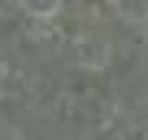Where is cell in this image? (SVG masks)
I'll use <instances>...</instances> for the list:
<instances>
[{"label": "cell", "instance_id": "7a4b0ae2", "mask_svg": "<svg viewBox=\"0 0 148 140\" xmlns=\"http://www.w3.org/2000/svg\"><path fill=\"white\" fill-rule=\"evenodd\" d=\"M143 25H145V33H148V14H145V19H143Z\"/></svg>", "mask_w": 148, "mask_h": 140}, {"label": "cell", "instance_id": "6da1fadb", "mask_svg": "<svg viewBox=\"0 0 148 140\" xmlns=\"http://www.w3.org/2000/svg\"><path fill=\"white\" fill-rule=\"evenodd\" d=\"M22 8H27L33 16H52V14H58L60 3L58 0L55 3H22Z\"/></svg>", "mask_w": 148, "mask_h": 140}]
</instances>
